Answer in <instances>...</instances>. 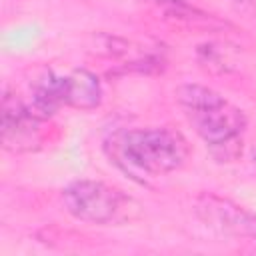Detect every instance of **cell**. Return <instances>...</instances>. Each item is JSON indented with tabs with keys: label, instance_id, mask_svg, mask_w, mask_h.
Instances as JSON below:
<instances>
[{
	"label": "cell",
	"instance_id": "1",
	"mask_svg": "<svg viewBox=\"0 0 256 256\" xmlns=\"http://www.w3.org/2000/svg\"><path fill=\"white\" fill-rule=\"evenodd\" d=\"M178 102L216 160L230 162L242 152L246 116L238 106L202 84H182Z\"/></svg>",
	"mask_w": 256,
	"mask_h": 256
},
{
	"label": "cell",
	"instance_id": "2",
	"mask_svg": "<svg viewBox=\"0 0 256 256\" xmlns=\"http://www.w3.org/2000/svg\"><path fill=\"white\" fill-rule=\"evenodd\" d=\"M116 154L126 166L146 176H162L186 162L188 144L170 128H138L118 136Z\"/></svg>",
	"mask_w": 256,
	"mask_h": 256
},
{
	"label": "cell",
	"instance_id": "3",
	"mask_svg": "<svg viewBox=\"0 0 256 256\" xmlns=\"http://www.w3.org/2000/svg\"><path fill=\"white\" fill-rule=\"evenodd\" d=\"M64 208L82 222L112 224L128 218L132 200L118 188L98 180H76L62 192Z\"/></svg>",
	"mask_w": 256,
	"mask_h": 256
},
{
	"label": "cell",
	"instance_id": "4",
	"mask_svg": "<svg viewBox=\"0 0 256 256\" xmlns=\"http://www.w3.org/2000/svg\"><path fill=\"white\" fill-rule=\"evenodd\" d=\"M194 214L206 228L218 234L256 238V214L232 202L230 198L204 192L194 200Z\"/></svg>",
	"mask_w": 256,
	"mask_h": 256
},
{
	"label": "cell",
	"instance_id": "5",
	"mask_svg": "<svg viewBox=\"0 0 256 256\" xmlns=\"http://www.w3.org/2000/svg\"><path fill=\"white\" fill-rule=\"evenodd\" d=\"M42 118L16 94L2 98V144L12 152L34 150L42 144Z\"/></svg>",
	"mask_w": 256,
	"mask_h": 256
},
{
	"label": "cell",
	"instance_id": "6",
	"mask_svg": "<svg viewBox=\"0 0 256 256\" xmlns=\"http://www.w3.org/2000/svg\"><path fill=\"white\" fill-rule=\"evenodd\" d=\"M102 98L98 78L88 70H74L66 76V104L82 110L96 108Z\"/></svg>",
	"mask_w": 256,
	"mask_h": 256
},
{
	"label": "cell",
	"instance_id": "7",
	"mask_svg": "<svg viewBox=\"0 0 256 256\" xmlns=\"http://www.w3.org/2000/svg\"><path fill=\"white\" fill-rule=\"evenodd\" d=\"M254 164H256V156H254Z\"/></svg>",
	"mask_w": 256,
	"mask_h": 256
}]
</instances>
